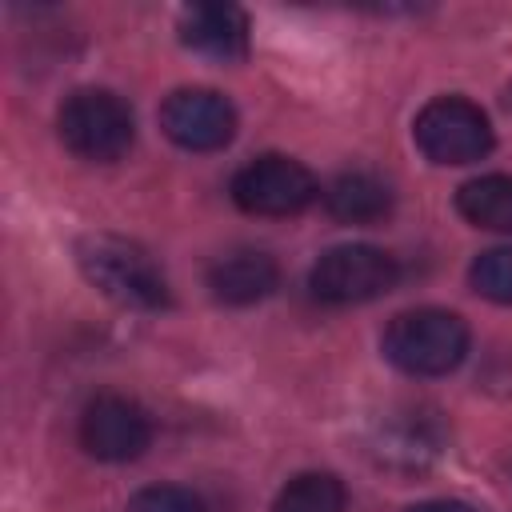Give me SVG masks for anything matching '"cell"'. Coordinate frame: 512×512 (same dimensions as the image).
<instances>
[{
  "label": "cell",
  "mask_w": 512,
  "mask_h": 512,
  "mask_svg": "<svg viewBox=\"0 0 512 512\" xmlns=\"http://www.w3.org/2000/svg\"><path fill=\"white\" fill-rule=\"evenodd\" d=\"M76 264L92 288H100L108 300H116L124 308L152 312V308H164L172 300L164 272L156 268V260L136 240L92 232L76 244Z\"/></svg>",
  "instance_id": "cell-1"
},
{
  "label": "cell",
  "mask_w": 512,
  "mask_h": 512,
  "mask_svg": "<svg viewBox=\"0 0 512 512\" xmlns=\"http://www.w3.org/2000/svg\"><path fill=\"white\" fill-rule=\"evenodd\" d=\"M380 348L408 376H444L468 352V324L448 308H412L392 316Z\"/></svg>",
  "instance_id": "cell-2"
},
{
  "label": "cell",
  "mask_w": 512,
  "mask_h": 512,
  "mask_svg": "<svg viewBox=\"0 0 512 512\" xmlns=\"http://www.w3.org/2000/svg\"><path fill=\"white\" fill-rule=\"evenodd\" d=\"M56 128H60L64 148L80 160H92V164L120 160L136 136L132 108L108 88H76L60 104Z\"/></svg>",
  "instance_id": "cell-3"
},
{
  "label": "cell",
  "mask_w": 512,
  "mask_h": 512,
  "mask_svg": "<svg viewBox=\"0 0 512 512\" xmlns=\"http://www.w3.org/2000/svg\"><path fill=\"white\" fill-rule=\"evenodd\" d=\"M396 280H400L396 256L376 244L328 248L308 272V288L324 304H364V300L384 296Z\"/></svg>",
  "instance_id": "cell-4"
},
{
  "label": "cell",
  "mask_w": 512,
  "mask_h": 512,
  "mask_svg": "<svg viewBox=\"0 0 512 512\" xmlns=\"http://www.w3.org/2000/svg\"><path fill=\"white\" fill-rule=\"evenodd\" d=\"M416 148L432 164H472L492 152L488 116L464 96H436L416 112Z\"/></svg>",
  "instance_id": "cell-5"
},
{
  "label": "cell",
  "mask_w": 512,
  "mask_h": 512,
  "mask_svg": "<svg viewBox=\"0 0 512 512\" xmlns=\"http://www.w3.org/2000/svg\"><path fill=\"white\" fill-rule=\"evenodd\" d=\"M320 196L316 176L292 156H256L232 176V200L252 216H296Z\"/></svg>",
  "instance_id": "cell-6"
},
{
  "label": "cell",
  "mask_w": 512,
  "mask_h": 512,
  "mask_svg": "<svg viewBox=\"0 0 512 512\" xmlns=\"http://www.w3.org/2000/svg\"><path fill=\"white\" fill-rule=\"evenodd\" d=\"M80 444L104 464H124L152 444V420L136 400L104 392L80 416Z\"/></svg>",
  "instance_id": "cell-7"
},
{
  "label": "cell",
  "mask_w": 512,
  "mask_h": 512,
  "mask_svg": "<svg viewBox=\"0 0 512 512\" xmlns=\"http://www.w3.org/2000/svg\"><path fill=\"white\" fill-rule=\"evenodd\" d=\"M160 128L188 152H216L236 136V108L212 88H176L160 104Z\"/></svg>",
  "instance_id": "cell-8"
},
{
  "label": "cell",
  "mask_w": 512,
  "mask_h": 512,
  "mask_svg": "<svg viewBox=\"0 0 512 512\" xmlns=\"http://www.w3.org/2000/svg\"><path fill=\"white\" fill-rule=\"evenodd\" d=\"M180 40L212 60H240L248 52V12L236 4H192L180 12Z\"/></svg>",
  "instance_id": "cell-9"
},
{
  "label": "cell",
  "mask_w": 512,
  "mask_h": 512,
  "mask_svg": "<svg viewBox=\"0 0 512 512\" xmlns=\"http://www.w3.org/2000/svg\"><path fill=\"white\" fill-rule=\"evenodd\" d=\"M280 284V264L260 248H236L208 268V288L220 304H256Z\"/></svg>",
  "instance_id": "cell-10"
},
{
  "label": "cell",
  "mask_w": 512,
  "mask_h": 512,
  "mask_svg": "<svg viewBox=\"0 0 512 512\" xmlns=\"http://www.w3.org/2000/svg\"><path fill=\"white\" fill-rule=\"evenodd\" d=\"M324 204L344 224H376L392 212V192L372 172H340L324 188Z\"/></svg>",
  "instance_id": "cell-11"
},
{
  "label": "cell",
  "mask_w": 512,
  "mask_h": 512,
  "mask_svg": "<svg viewBox=\"0 0 512 512\" xmlns=\"http://www.w3.org/2000/svg\"><path fill=\"white\" fill-rule=\"evenodd\" d=\"M456 212L488 232H512V176H476L460 184L456 192Z\"/></svg>",
  "instance_id": "cell-12"
},
{
  "label": "cell",
  "mask_w": 512,
  "mask_h": 512,
  "mask_svg": "<svg viewBox=\"0 0 512 512\" xmlns=\"http://www.w3.org/2000/svg\"><path fill=\"white\" fill-rule=\"evenodd\" d=\"M344 504L348 492L332 472H300L276 496V512H344Z\"/></svg>",
  "instance_id": "cell-13"
},
{
  "label": "cell",
  "mask_w": 512,
  "mask_h": 512,
  "mask_svg": "<svg viewBox=\"0 0 512 512\" xmlns=\"http://www.w3.org/2000/svg\"><path fill=\"white\" fill-rule=\"evenodd\" d=\"M472 288L492 304H512V248H488L468 268Z\"/></svg>",
  "instance_id": "cell-14"
},
{
  "label": "cell",
  "mask_w": 512,
  "mask_h": 512,
  "mask_svg": "<svg viewBox=\"0 0 512 512\" xmlns=\"http://www.w3.org/2000/svg\"><path fill=\"white\" fill-rule=\"evenodd\" d=\"M124 512H204V500L180 484H148L128 500Z\"/></svg>",
  "instance_id": "cell-15"
},
{
  "label": "cell",
  "mask_w": 512,
  "mask_h": 512,
  "mask_svg": "<svg viewBox=\"0 0 512 512\" xmlns=\"http://www.w3.org/2000/svg\"><path fill=\"white\" fill-rule=\"evenodd\" d=\"M404 512H476V508L464 504V500H420V504H412Z\"/></svg>",
  "instance_id": "cell-16"
},
{
  "label": "cell",
  "mask_w": 512,
  "mask_h": 512,
  "mask_svg": "<svg viewBox=\"0 0 512 512\" xmlns=\"http://www.w3.org/2000/svg\"><path fill=\"white\" fill-rule=\"evenodd\" d=\"M508 104H512V88H508Z\"/></svg>",
  "instance_id": "cell-17"
}]
</instances>
